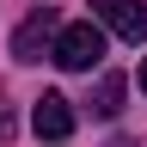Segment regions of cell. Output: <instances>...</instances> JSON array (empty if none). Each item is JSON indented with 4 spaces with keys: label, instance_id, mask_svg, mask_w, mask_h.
Wrapping results in <instances>:
<instances>
[{
    "label": "cell",
    "instance_id": "cell-1",
    "mask_svg": "<svg viewBox=\"0 0 147 147\" xmlns=\"http://www.w3.org/2000/svg\"><path fill=\"white\" fill-rule=\"evenodd\" d=\"M49 61L67 67V74H92V67L104 61V31L92 25V18L61 25V31H55V43H49Z\"/></svg>",
    "mask_w": 147,
    "mask_h": 147
},
{
    "label": "cell",
    "instance_id": "cell-2",
    "mask_svg": "<svg viewBox=\"0 0 147 147\" xmlns=\"http://www.w3.org/2000/svg\"><path fill=\"white\" fill-rule=\"evenodd\" d=\"M55 31H61L55 6H37L25 25L12 31V55H18V61H43V55H49V43H55Z\"/></svg>",
    "mask_w": 147,
    "mask_h": 147
},
{
    "label": "cell",
    "instance_id": "cell-3",
    "mask_svg": "<svg viewBox=\"0 0 147 147\" xmlns=\"http://www.w3.org/2000/svg\"><path fill=\"white\" fill-rule=\"evenodd\" d=\"M98 25H110L123 43H147V6L141 0H92Z\"/></svg>",
    "mask_w": 147,
    "mask_h": 147
},
{
    "label": "cell",
    "instance_id": "cell-4",
    "mask_svg": "<svg viewBox=\"0 0 147 147\" xmlns=\"http://www.w3.org/2000/svg\"><path fill=\"white\" fill-rule=\"evenodd\" d=\"M74 123H80V110H74L61 92H43V98H37V110H31V129H37L43 141H67Z\"/></svg>",
    "mask_w": 147,
    "mask_h": 147
},
{
    "label": "cell",
    "instance_id": "cell-5",
    "mask_svg": "<svg viewBox=\"0 0 147 147\" xmlns=\"http://www.w3.org/2000/svg\"><path fill=\"white\" fill-rule=\"evenodd\" d=\"M117 110H123V74H104L92 92V117H117Z\"/></svg>",
    "mask_w": 147,
    "mask_h": 147
},
{
    "label": "cell",
    "instance_id": "cell-6",
    "mask_svg": "<svg viewBox=\"0 0 147 147\" xmlns=\"http://www.w3.org/2000/svg\"><path fill=\"white\" fill-rule=\"evenodd\" d=\"M141 92H147V61H141Z\"/></svg>",
    "mask_w": 147,
    "mask_h": 147
}]
</instances>
